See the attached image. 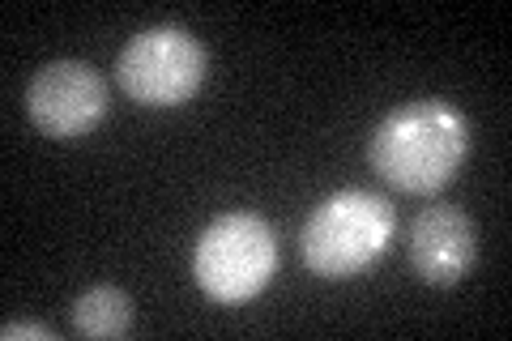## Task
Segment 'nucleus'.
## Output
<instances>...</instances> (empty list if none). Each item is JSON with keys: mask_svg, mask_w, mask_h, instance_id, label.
<instances>
[{"mask_svg": "<svg viewBox=\"0 0 512 341\" xmlns=\"http://www.w3.org/2000/svg\"><path fill=\"white\" fill-rule=\"evenodd\" d=\"M470 154V124L444 99H414L389 111L367 145L372 171L397 192H440Z\"/></svg>", "mask_w": 512, "mask_h": 341, "instance_id": "f257e3e1", "label": "nucleus"}, {"mask_svg": "<svg viewBox=\"0 0 512 341\" xmlns=\"http://www.w3.org/2000/svg\"><path fill=\"white\" fill-rule=\"evenodd\" d=\"M397 214L380 192L346 188L312 209L299 235V256L316 278L346 282L367 273L393 243Z\"/></svg>", "mask_w": 512, "mask_h": 341, "instance_id": "f03ea898", "label": "nucleus"}, {"mask_svg": "<svg viewBox=\"0 0 512 341\" xmlns=\"http://www.w3.org/2000/svg\"><path fill=\"white\" fill-rule=\"evenodd\" d=\"M278 269V239L261 214H222L201 231L192 278L214 303H244L261 295Z\"/></svg>", "mask_w": 512, "mask_h": 341, "instance_id": "7ed1b4c3", "label": "nucleus"}, {"mask_svg": "<svg viewBox=\"0 0 512 341\" xmlns=\"http://www.w3.org/2000/svg\"><path fill=\"white\" fill-rule=\"evenodd\" d=\"M116 77L141 107H180L205 81V47L180 26H150L120 47Z\"/></svg>", "mask_w": 512, "mask_h": 341, "instance_id": "20e7f679", "label": "nucleus"}, {"mask_svg": "<svg viewBox=\"0 0 512 341\" xmlns=\"http://www.w3.org/2000/svg\"><path fill=\"white\" fill-rule=\"evenodd\" d=\"M26 111L39 133L56 141L86 137L107 116V81L82 60H56L30 81Z\"/></svg>", "mask_w": 512, "mask_h": 341, "instance_id": "39448f33", "label": "nucleus"}, {"mask_svg": "<svg viewBox=\"0 0 512 341\" xmlns=\"http://www.w3.org/2000/svg\"><path fill=\"white\" fill-rule=\"evenodd\" d=\"M478 261V231L457 205H427L410 231V265L427 286H457Z\"/></svg>", "mask_w": 512, "mask_h": 341, "instance_id": "423d86ee", "label": "nucleus"}, {"mask_svg": "<svg viewBox=\"0 0 512 341\" xmlns=\"http://www.w3.org/2000/svg\"><path fill=\"white\" fill-rule=\"evenodd\" d=\"M73 329L82 337H124L133 329V299L120 286H90L73 303Z\"/></svg>", "mask_w": 512, "mask_h": 341, "instance_id": "0eeeda50", "label": "nucleus"}, {"mask_svg": "<svg viewBox=\"0 0 512 341\" xmlns=\"http://www.w3.org/2000/svg\"><path fill=\"white\" fill-rule=\"evenodd\" d=\"M5 341H18V337H30V341H56V333L47 329V324H30V320H9L5 329H0Z\"/></svg>", "mask_w": 512, "mask_h": 341, "instance_id": "6e6552de", "label": "nucleus"}]
</instances>
